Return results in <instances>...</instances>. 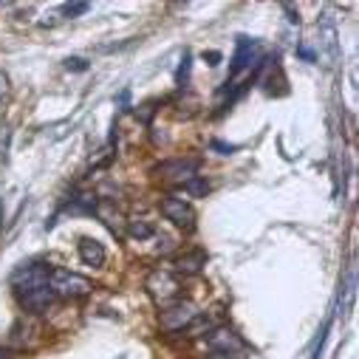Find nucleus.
Masks as SVG:
<instances>
[{"label":"nucleus","mask_w":359,"mask_h":359,"mask_svg":"<svg viewBox=\"0 0 359 359\" xmlns=\"http://www.w3.org/2000/svg\"><path fill=\"white\" fill-rule=\"evenodd\" d=\"M15 292L26 311H32V314L48 311V306L54 303V292L48 286V269L40 263L23 266L15 275Z\"/></svg>","instance_id":"nucleus-1"},{"label":"nucleus","mask_w":359,"mask_h":359,"mask_svg":"<svg viewBox=\"0 0 359 359\" xmlns=\"http://www.w3.org/2000/svg\"><path fill=\"white\" fill-rule=\"evenodd\" d=\"M48 286L54 292V297H65V300H79V297H88L94 289V283L82 278V275H74L68 269H51L48 272Z\"/></svg>","instance_id":"nucleus-2"},{"label":"nucleus","mask_w":359,"mask_h":359,"mask_svg":"<svg viewBox=\"0 0 359 359\" xmlns=\"http://www.w3.org/2000/svg\"><path fill=\"white\" fill-rule=\"evenodd\" d=\"M144 289H147V294L158 306L175 303L178 300V292H182V286H178V278L172 272H167V269H156V272H150L147 280H144Z\"/></svg>","instance_id":"nucleus-3"},{"label":"nucleus","mask_w":359,"mask_h":359,"mask_svg":"<svg viewBox=\"0 0 359 359\" xmlns=\"http://www.w3.org/2000/svg\"><path fill=\"white\" fill-rule=\"evenodd\" d=\"M196 320H198L196 306H193V303H182V300L164 306L161 314H158V323H161L164 331H184V328L193 325Z\"/></svg>","instance_id":"nucleus-4"},{"label":"nucleus","mask_w":359,"mask_h":359,"mask_svg":"<svg viewBox=\"0 0 359 359\" xmlns=\"http://www.w3.org/2000/svg\"><path fill=\"white\" fill-rule=\"evenodd\" d=\"M161 215L167 221H172L175 226H182V229H193L196 226V212L193 207L184 201V198H178V196H164L161 198Z\"/></svg>","instance_id":"nucleus-5"},{"label":"nucleus","mask_w":359,"mask_h":359,"mask_svg":"<svg viewBox=\"0 0 359 359\" xmlns=\"http://www.w3.org/2000/svg\"><path fill=\"white\" fill-rule=\"evenodd\" d=\"M207 348L221 353V356H229V353H238L243 351V339L232 331V328H210V334L204 337Z\"/></svg>","instance_id":"nucleus-6"},{"label":"nucleus","mask_w":359,"mask_h":359,"mask_svg":"<svg viewBox=\"0 0 359 359\" xmlns=\"http://www.w3.org/2000/svg\"><path fill=\"white\" fill-rule=\"evenodd\" d=\"M317 29H320V46H323L325 57L334 62V60H337V54H339V43H337V40H339V34H337V23H334L331 12H325V15L320 18Z\"/></svg>","instance_id":"nucleus-7"},{"label":"nucleus","mask_w":359,"mask_h":359,"mask_svg":"<svg viewBox=\"0 0 359 359\" xmlns=\"http://www.w3.org/2000/svg\"><path fill=\"white\" fill-rule=\"evenodd\" d=\"M198 170V161H193V158H175V161H164V164H158L156 167V172L158 175H164V178H193V172Z\"/></svg>","instance_id":"nucleus-8"},{"label":"nucleus","mask_w":359,"mask_h":359,"mask_svg":"<svg viewBox=\"0 0 359 359\" xmlns=\"http://www.w3.org/2000/svg\"><path fill=\"white\" fill-rule=\"evenodd\" d=\"M76 252H79V260L85 263V266H102L105 263V246L100 243V241H91V238H82L79 243H76Z\"/></svg>","instance_id":"nucleus-9"},{"label":"nucleus","mask_w":359,"mask_h":359,"mask_svg":"<svg viewBox=\"0 0 359 359\" xmlns=\"http://www.w3.org/2000/svg\"><path fill=\"white\" fill-rule=\"evenodd\" d=\"M257 48V43L255 40H249V37H241L238 40V48H235V57H232V65H229V74L235 76V74H241L249 62H252V51Z\"/></svg>","instance_id":"nucleus-10"},{"label":"nucleus","mask_w":359,"mask_h":359,"mask_svg":"<svg viewBox=\"0 0 359 359\" xmlns=\"http://www.w3.org/2000/svg\"><path fill=\"white\" fill-rule=\"evenodd\" d=\"M204 263H207V255L201 252V249H196V252H187V255H182L175 260V269L182 275H198L201 269H204Z\"/></svg>","instance_id":"nucleus-11"},{"label":"nucleus","mask_w":359,"mask_h":359,"mask_svg":"<svg viewBox=\"0 0 359 359\" xmlns=\"http://www.w3.org/2000/svg\"><path fill=\"white\" fill-rule=\"evenodd\" d=\"M182 190L187 196H193V198H204L210 193V182H207V178H201V175H193V178H187V182L182 184Z\"/></svg>","instance_id":"nucleus-12"},{"label":"nucleus","mask_w":359,"mask_h":359,"mask_svg":"<svg viewBox=\"0 0 359 359\" xmlns=\"http://www.w3.org/2000/svg\"><path fill=\"white\" fill-rule=\"evenodd\" d=\"M153 224H147L144 218H133V221H128V235L130 238H136V241H147V238H153Z\"/></svg>","instance_id":"nucleus-13"},{"label":"nucleus","mask_w":359,"mask_h":359,"mask_svg":"<svg viewBox=\"0 0 359 359\" xmlns=\"http://www.w3.org/2000/svg\"><path fill=\"white\" fill-rule=\"evenodd\" d=\"M88 9H91V6H88V4H68L62 12L68 15V18H76V15H85Z\"/></svg>","instance_id":"nucleus-14"},{"label":"nucleus","mask_w":359,"mask_h":359,"mask_svg":"<svg viewBox=\"0 0 359 359\" xmlns=\"http://www.w3.org/2000/svg\"><path fill=\"white\" fill-rule=\"evenodd\" d=\"M65 68H68V71H85V68H88V62H85V60H79V57H74V60H65Z\"/></svg>","instance_id":"nucleus-15"},{"label":"nucleus","mask_w":359,"mask_h":359,"mask_svg":"<svg viewBox=\"0 0 359 359\" xmlns=\"http://www.w3.org/2000/svg\"><path fill=\"white\" fill-rule=\"evenodd\" d=\"M187 71H190V57H184V65L178 68V85H184V79H187Z\"/></svg>","instance_id":"nucleus-16"},{"label":"nucleus","mask_w":359,"mask_h":359,"mask_svg":"<svg viewBox=\"0 0 359 359\" xmlns=\"http://www.w3.org/2000/svg\"><path fill=\"white\" fill-rule=\"evenodd\" d=\"M0 359H6V351H0Z\"/></svg>","instance_id":"nucleus-17"}]
</instances>
